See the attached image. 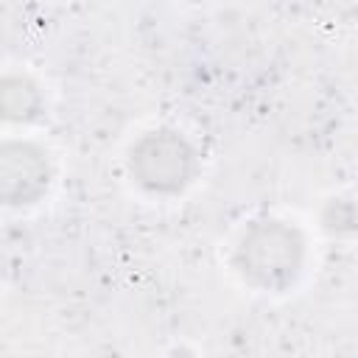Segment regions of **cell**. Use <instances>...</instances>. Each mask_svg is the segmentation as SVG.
Returning <instances> with one entry per match:
<instances>
[{"label":"cell","instance_id":"cell-1","mask_svg":"<svg viewBox=\"0 0 358 358\" xmlns=\"http://www.w3.org/2000/svg\"><path fill=\"white\" fill-rule=\"evenodd\" d=\"M299 257H302V243L296 232L277 221L255 227L243 238L238 252V263L243 274H249L260 285L288 282L299 268Z\"/></svg>","mask_w":358,"mask_h":358},{"label":"cell","instance_id":"cell-2","mask_svg":"<svg viewBox=\"0 0 358 358\" xmlns=\"http://www.w3.org/2000/svg\"><path fill=\"white\" fill-rule=\"evenodd\" d=\"M131 171L151 190H176L193 171V151L173 131H151L131 148Z\"/></svg>","mask_w":358,"mask_h":358},{"label":"cell","instance_id":"cell-3","mask_svg":"<svg viewBox=\"0 0 358 358\" xmlns=\"http://www.w3.org/2000/svg\"><path fill=\"white\" fill-rule=\"evenodd\" d=\"M17 176H22V182H20V190L14 196V204L34 199L48 185V168L42 162V154L34 151L31 145L8 143L3 148V190L8 185H14Z\"/></svg>","mask_w":358,"mask_h":358}]
</instances>
